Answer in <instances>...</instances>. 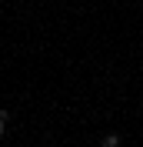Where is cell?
I'll return each instance as SVG.
<instances>
[{
  "mask_svg": "<svg viewBox=\"0 0 143 147\" xmlns=\"http://www.w3.org/2000/svg\"><path fill=\"white\" fill-rule=\"evenodd\" d=\"M120 144H123V140L116 137V134H107V137L100 140V147H120Z\"/></svg>",
  "mask_w": 143,
  "mask_h": 147,
  "instance_id": "cell-1",
  "label": "cell"
},
{
  "mask_svg": "<svg viewBox=\"0 0 143 147\" xmlns=\"http://www.w3.org/2000/svg\"><path fill=\"white\" fill-rule=\"evenodd\" d=\"M7 120H10V114H7V110H0V137L7 134Z\"/></svg>",
  "mask_w": 143,
  "mask_h": 147,
  "instance_id": "cell-2",
  "label": "cell"
}]
</instances>
